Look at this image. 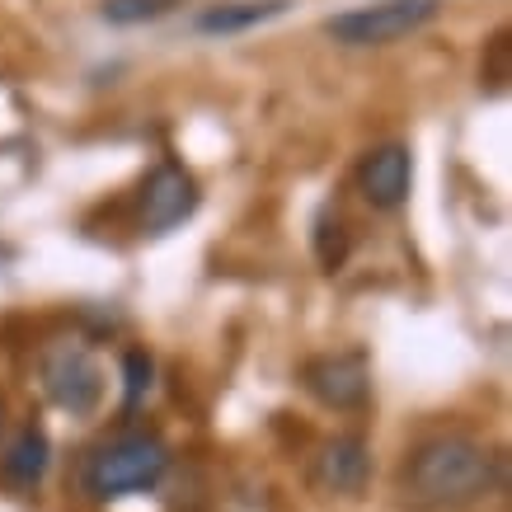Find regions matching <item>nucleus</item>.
<instances>
[{
  "instance_id": "f257e3e1",
  "label": "nucleus",
  "mask_w": 512,
  "mask_h": 512,
  "mask_svg": "<svg viewBox=\"0 0 512 512\" xmlns=\"http://www.w3.org/2000/svg\"><path fill=\"white\" fill-rule=\"evenodd\" d=\"M503 484V461L475 437L442 433L414 447L404 466V489L428 508H470Z\"/></svg>"
},
{
  "instance_id": "f03ea898",
  "label": "nucleus",
  "mask_w": 512,
  "mask_h": 512,
  "mask_svg": "<svg viewBox=\"0 0 512 512\" xmlns=\"http://www.w3.org/2000/svg\"><path fill=\"white\" fill-rule=\"evenodd\" d=\"M165 470H170V447H165L156 433H127V437L104 442V447L85 461L80 489H85L94 503H113V498L156 489V484L165 480Z\"/></svg>"
},
{
  "instance_id": "7ed1b4c3",
  "label": "nucleus",
  "mask_w": 512,
  "mask_h": 512,
  "mask_svg": "<svg viewBox=\"0 0 512 512\" xmlns=\"http://www.w3.org/2000/svg\"><path fill=\"white\" fill-rule=\"evenodd\" d=\"M442 15V0H372L325 19V38L339 47H390L423 33Z\"/></svg>"
},
{
  "instance_id": "20e7f679",
  "label": "nucleus",
  "mask_w": 512,
  "mask_h": 512,
  "mask_svg": "<svg viewBox=\"0 0 512 512\" xmlns=\"http://www.w3.org/2000/svg\"><path fill=\"white\" fill-rule=\"evenodd\" d=\"M43 390L71 419H90L104 400V372L85 343H57L43 353Z\"/></svg>"
},
{
  "instance_id": "39448f33",
  "label": "nucleus",
  "mask_w": 512,
  "mask_h": 512,
  "mask_svg": "<svg viewBox=\"0 0 512 512\" xmlns=\"http://www.w3.org/2000/svg\"><path fill=\"white\" fill-rule=\"evenodd\" d=\"M198 202H202L198 179H193L179 160H160L137 193V231L170 235L174 226H184V221L198 212Z\"/></svg>"
},
{
  "instance_id": "423d86ee",
  "label": "nucleus",
  "mask_w": 512,
  "mask_h": 512,
  "mask_svg": "<svg viewBox=\"0 0 512 512\" xmlns=\"http://www.w3.org/2000/svg\"><path fill=\"white\" fill-rule=\"evenodd\" d=\"M301 386L311 400H320L325 409H357L372 395V367H367V353H320L301 367Z\"/></svg>"
},
{
  "instance_id": "0eeeda50",
  "label": "nucleus",
  "mask_w": 512,
  "mask_h": 512,
  "mask_svg": "<svg viewBox=\"0 0 512 512\" xmlns=\"http://www.w3.org/2000/svg\"><path fill=\"white\" fill-rule=\"evenodd\" d=\"M409 184H414V160H409V146H400V141L372 146L357 160V193L372 212H400L409 202Z\"/></svg>"
},
{
  "instance_id": "6e6552de",
  "label": "nucleus",
  "mask_w": 512,
  "mask_h": 512,
  "mask_svg": "<svg viewBox=\"0 0 512 512\" xmlns=\"http://www.w3.org/2000/svg\"><path fill=\"white\" fill-rule=\"evenodd\" d=\"M367 475H372V447L353 433L329 437L311 466V484L320 494H362Z\"/></svg>"
},
{
  "instance_id": "1a4fd4ad",
  "label": "nucleus",
  "mask_w": 512,
  "mask_h": 512,
  "mask_svg": "<svg viewBox=\"0 0 512 512\" xmlns=\"http://www.w3.org/2000/svg\"><path fill=\"white\" fill-rule=\"evenodd\" d=\"M287 10H292V0H217L193 19V29L207 38H231V33L259 29L268 19H282Z\"/></svg>"
},
{
  "instance_id": "9d476101",
  "label": "nucleus",
  "mask_w": 512,
  "mask_h": 512,
  "mask_svg": "<svg viewBox=\"0 0 512 512\" xmlns=\"http://www.w3.org/2000/svg\"><path fill=\"white\" fill-rule=\"evenodd\" d=\"M47 466H52V442H47V433L38 423H29V428H19V437L10 442L5 461H0V475L10 484H19V489H38Z\"/></svg>"
},
{
  "instance_id": "9b49d317",
  "label": "nucleus",
  "mask_w": 512,
  "mask_h": 512,
  "mask_svg": "<svg viewBox=\"0 0 512 512\" xmlns=\"http://www.w3.org/2000/svg\"><path fill=\"white\" fill-rule=\"evenodd\" d=\"M311 245H315V259H320L325 273H339V268L348 264V254H353V231H348V221H343L339 207H320V212H315Z\"/></svg>"
},
{
  "instance_id": "f8f14e48",
  "label": "nucleus",
  "mask_w": 512,
  "mask_h": 512,
  "mask_svg": "<svg viewBox=\"0 0 512 512\" xmlns=\"http://www.w3.org/2000/svg\"><path fill=\"white\" fill-rule=\"evenodd\" d=\"M156 386V357L146 348H127L123 353V414H137L146 395Z\"/></svg>"
},
{
  "instance_id": "ddd939ff",
  "label": "nucleus",
  "mask_w": 512,
  "mask_h": 512,
  "mask_svg": "<svg viewBox=\"0 0 512 512\" xmlns=\"http://www.w3.org/2000/svg\"><path fill=\"white\" fill-rule=\"evenodd\" d=\"M179 5H184V0H104L99 10H104L109 24L132 29V24H156V19H165L170 10H179Z\"/></svg>"
},
{
  "instance_id": "4468645a",
  "label": "nucleus",
  "mask_w": 512,
  "mask_h": 512,
  "mask_svg": "<svg viewBox=\"0 0 512 512\" xmlns=\"http://www.w3.org/2000/svg\"><path fill=\"white\" fill-rule=\"evenodd\" d=\"M0 433H5V404H0Z\"/></svg>"
}]
</instances>
